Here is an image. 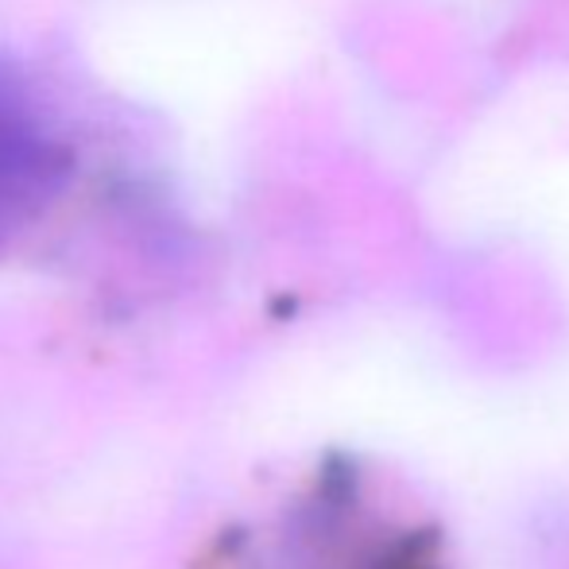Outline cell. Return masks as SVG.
<instances>
[{
	"label": "cell",
	"mask_w": 569,
	"mask_h": 569,
	"mask_svg": "<svg viewBox=\"0 0 569 569\" xmlns=\"http://www.w3.org/2000/svg\"><path fill=\"white\" fill-rule=\"evenodd\" d=\"M67 148L28 101L0 90V226L28 218L67 174Z\"/></svg>",
	"instance_id": "obj_1"
}]
</instances>
